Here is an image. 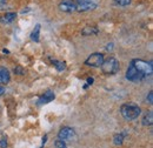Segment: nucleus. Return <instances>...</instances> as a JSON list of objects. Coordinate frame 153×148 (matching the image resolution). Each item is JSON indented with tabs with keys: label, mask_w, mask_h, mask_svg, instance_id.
Masks as SVG:
<instances>
[{
	"label": "nucleus",
	"mask_w": 153,
	"mask_h": 148,
	"mask_svg": "<svg viewBox=\"0 0 153 148\" xmlns=\"http://www.w3.org/2000/svg\"><path fill=\"white\" fill-rule=\"evenodd\" d=\"M120 114L127 121L135 120L141 114V108L133 102H126L120 106Z\"/></svg>",
	"instance_id": "f257e3e1"
},
{
	"label": "nucleus",
	"mask_w": 153,
	"mask_h": 148,
	"mask_svg": "<svg viewBox=\"0 0 153 148\" xmlns=\"http://www.w3.org/2000/svg\"><path fill=\"white\" fill-rule=\"evenodd\" d=\"M101 71L102 73L106 75H114L119 72L120 65H119V60L114 56H108L107 59H104L102 64H101Z\"/></svg>",
	"instance_id": "f03ea898"
},
{
	"label": "nucleus",
	"mask_w": 153,
	"mask_h": 148,
	"mask_svg": "<svg viewBox=\"0 0 153 148\" xmlns=\"http://www.w3.org/2000/svg\"><path fill=\"white\" fill-rule=\"evenodd\" d=\"M131 64L137 68V71H139L145 78H149V76L152 75L153 67H152V62H151V61L147 62V61L141 60V59H133V60L131 61Z\"/></svg>",
	"instance_id": "7ed1b4c3"
},
{
	"label": "nucleus",
	"mask_w": 153,
	"mask_h": 148,
	"mask_svg": "<svg viewBox=\"0 0 153 148\" xmlns=\"http://www.w3.org/2000/svg\"><path fill=\"white\" fill-rule=\"evenodd\" d=\"M126 79L132 81V82H139V81H143L145 80L146 78L140 73L139 71H137V68L134 67L132 64H130L127 71H126Z\"/></svg>",
	"instance_id": "20e7f679"
},
{
	"label": "nucleus",
	"mask_w": 153,
	"mask_h": 148,
	"mask_svg": "<svg viewBox=\"0 0 153 148\" xmlns=\"http://www.w3.org/2000/svg\"><path fill=\"white\" fill-rule=\"evenodd\" d=\"M104 54L102 53H92L85 60V65L90 67H100L104 61Z\"/></svg>",
	"instance_id": "39448f33"
},
{
	"label": "nucleus",
	"mask_w": 153,
	"mask_h": 148,
	"mask_svg": "<svg viewBox=\"0 0 153 148\" xmlns=\"http://www.w3.org/2000/svg\"><path fill=\"white\" fill-rule=\"evenodd\" d=\"M97 8V4L93 0H88L85 2H80L76 4V12H88V11H93Z\"/></svg>",
	"instance_id": "423d86ee"
},
{
	"label": "nucleus",
	"mask_w": 153,
	"mask_h": 148,
	"mask_svg": "<svg viewBox=\"0 0 153 148\" xmlns=\"http://www.w3.org/2000/svg\"><path fill=\"white\" fill-rule=\"evenodd\" d=\"M59 10L65 13H73L76 12V2L72 0H62L59 2Z\"/></svg>",
	"instance_id": "0eeeda50"
},
{
	"label": "nucleus",
	"mask_w": 153,
	"mask_h": 148,
	"mask_svg": "<svg viewBox=\"0 0 153 148\" xmlns=\"http://www.w3.org/2000/svg\"><path fill=\"white\" fill-rule=\"evenodd\" d=\"M74 135H76V132H74L73 128H71V127H62L61 130H59V133H58V139L66 141V140H71L72 138H74Z\"/></svg>",
	"instance_id": "6e6552de"
},
{
	"label": "nucleus",
	"mask_w": 153,
	"mask_h": 148,
	"mask_svg": "<svg viewBox=\"0 0 153 148\" xmlns=\"http://www.w3.org/2000/svg\"><path fill=\"white\" fill-rule=\"evenodd\" d=\"M56 99V95L52 91H47L44 94H41L39 96V99L37 100V105L38 106H42V105H46V104H50L51 101H53Z\"/></svg>",
	"instance_id": "1a4fd4ad"
},
{
	"label": "nucleus",
	"mask_w": 153,
	"mask_h": 148,
	"mask_svg": "<svg viewBox=\"0 0 153 148\" xmlns=\"http://www.w3.org/2000/svg\"><path fill=\"white\" fill-rule=\"evenodd\" d=\"M16 18H17L16 12H6L2 16H0V22L5 24V25H8V24H12L16 20Z\"/></svg>",
	"instance_id": "9d476101"
},
{
	"label": "nucleus",
	"mask_w": 153,
	"mask_h": 148,
	"mask_svg": "<svg viewBox=\"0 0 153 148\" xmlns=\"http://www.w3.org/2000/svg\"><path fill=\"white\" fill-rule=\"evenodd\" d=\"M11 80V75H10V71L2 66H0V84L2 85H7Z\"/></svg>",
	"instance_id": "9b49d317"
},
{
	"label": "nucleus",
	"mask_w": 153,
	"mask_h": 148,
	"mask_svg": "<svg viewBox=\"0 0 153 148\" xmlns=\"http://www.w3.org/2000/svg\"><path fill=\"white\" fill-rule=\"evenodd\" d=\"M99 33V30L94 26H86L81 30V36L84 37H90V36H97Z\"/></svg>",
	"instance_id": "f8f14e48"
},
{
	"label": "nucleus",
	"mask_w": 153,
	"mask_h": 148,
	"mask_svg": "<svg viewBox=\"0 0 153 148\" xmlns=\"http://www.w3.org/2000/svg\"><path fill=\"white\" fill-rule=\"evenodd\" d=\"M141 122H143V125H144V126H152V124H153V113H152V111L146 112V113L144 114Z\"/></svg>",
	"instance_id": "ddd939ff"
},
{
	"label": "nucleus",
	"mask_w": 153,
	"mask_h": 148,
	"mask_svg": "<svg viewBox=\"0 0 153 148\" xmlns=\"http://www.w3.org/2000/svg\"><path fill=\"white\" fill-rule=\"evenodd\" d=\"M39 38H40V25H36L34 30L32 31L31 33V39L34 41V42H38L39 41Z\"/></svg>",
	"instance_id": "4468645a"
},
{
	"label": "nucleus",
	"mask_w": 153,
	"mask_h": 148,
	"mask_svg": "<svg viewBox=\"0 0 153 148\" xmlns=\"http://www.w3.org/2000/svg\"><path fill=\"white\" fill-rule=\"evenodd\" d=\"M125 135H126V133H119V134H115L114 138H113V142H114V145H117V146L123 145Z\"/></svg>",
	"instance_id": "2eb2a0df"
},
{
	"label": "nucleus",
	"mask_w": 153,
	"mask_h": 148,
	"mask_svg": "<svg viewBox=\"0 0 153 148\" xmlns=\"http://www.w3.org/2000/svg\"><path fill=\"white\" fill-rule=\"evenodd\" d=\"M51 61H52V64L56 66V68L59 72H61V71H64L66 68V64L64 61H59V60H54V59H51Z\"/></svg>",
	"instance_id": "dca6fc26"
},
{
	"label": "nucleus",
	"mask_w": 153,
	"mask_h": 148,
	"mask_svg": "<svg viewBox=\"0 0 153 148\" xmlns=\"http://www.w3.org/2000/svg\"><path fill=\"white\" fill-rule=\"evenodd\" d=\"M54 146H56V148H67L66 144H65V141H64V140H60V139L56 140Z\"/></svg>",
	"instance_id": "f3484780"
},
{
	"label": "nucleus",
	"mask_w": 153,
	"mask_h": 148,
	"mask_svg": "<svg viewBox=\"0 0 153 148\" xmlns=\"http://www.w3.org/2000/svg\"><path fill=\"white\" fill-rule=\"evenodd\" d=\"M132 0H114V2L119 6H128Z\"/></svg>",
	"instance_id": "a211bd4d"
},
{
	"label": "nucleus",
	"mask_w": 153,
	"mask_h": 148,
	"mask_svg": "<svg viewBox=\"0 0 153 148\" xmlns=\"http://www.w3.org/2000/svg\"><path fill=\"white\" fill-rule=\"evenodd\" d=\"M7 147V139L6 136H2L0 139V148H6Z\"/></svg>",
	"instance_id": "6ab92c4d"
},
{
	"label": "nucleus",
	"mask_w": 153,
	"mask_h": 148,
	"mask_svg": "<svg viewBox=\"0 0 153 148\" xmlns=\"http://www.w3.org/2000/svg\"><path fill=\"white\" fill-rule=\"evenodd\" d=\"M147 101H149L150 105H152L153 104V92L152 91L149 93V95H147Z\"/></svg>",
	"instance_id": "aec40b11"
},
{
	"label": "nucleus",
	"mask_w": 153,
	"mask_h": 148,
	"mask_svg": "<svg viewBox=\"0 0 153 148\" xmlns=\"http://www.w3.org/2000/svg\"><path fill=\"white\" fill-rule=\"evenodd\" d=\"M7 5V0H0V8L5 7Z\"/></svg>",
	"instance_id": "412c9836"
},
{
	"label": "nucleus",
	"mask_w": 153,
	"mask_h": 148,
	"mask_svg": "<svg viewBox=\"0 0 153 148\" xmlns=\"http://www.w3.org/2000/svg\"><path fill=\"white\" fill-rule=\"evenodd\" d=\"M112 48H113V44H108V45L106 46V50H107V51H112Z\"/></svg>",
	"instance_id": "4be33fe9"
},
{
	"label": "nucleus",
	"mask_w": 153,
	"mask_h": 148,
	"mask_svg": "<svg viewBox=\"0 0 153 148\" xmlns=\"http://www.w3.org/2000/svg\"><path fill=\"white\" fill-rule=\"evenodd\" d=\"M72 1H74L76 4H80V2H85V1H88V0H72Z\"/></svg>",
	"instance_id": "5701e85b"
},
{
	"label": "nucleus",
	"mask_w": 153,
	"mask_h": 148,
	"mask_svg": "<svg viewBox=\"0 0 153 148\" xmlns=\"http://www.w3.org/2000/svg\"><path fill=\"white\" fill-rule=\"evenodd\" d=\"M92 82H93V79L92 78H88L87 79V85H92Z\"/></svg>",
	"instance_id": "b1692460"
},
{
	"label": "nucleus",
	"mask_w": 153,
	"mask_h": 148,
	"mask_svg": "<svg viewBox=\"0 0 153 148\" xmlns=\"http://www.w3.org/2000/svg\"><path fill=\"white\" fill-rule=\"evenodd\" d=\"M4 93H5V88L2 86H0V95H2Z\"/></svg>",
	"instance_id": "393cba45"
}]
</instances>
